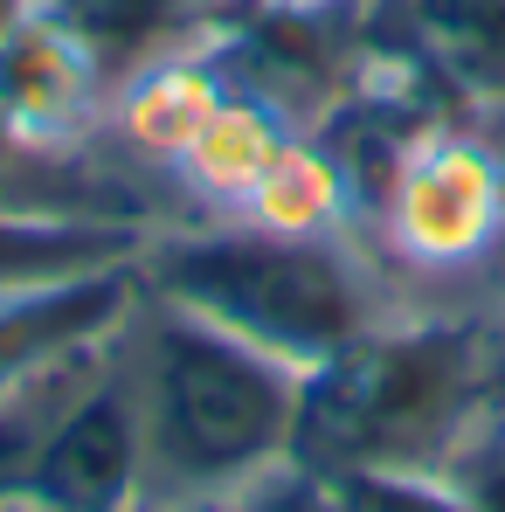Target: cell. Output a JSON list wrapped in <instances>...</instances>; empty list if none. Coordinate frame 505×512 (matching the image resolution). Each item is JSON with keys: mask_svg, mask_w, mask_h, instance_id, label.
Here are the masks:
<instances>
[{"mask_svg": "<svg viewBox=\"0 0 505 512\" xmlns=\"http://www.w3.org/2000/svg\"><path fill=\"white\" fill-rule=\"evenodd\" d=\"M111 333H118V326H111ZM111 333H104V340H111ZM104 340H90V346H77V353H63V360H49L42 374H28L21 388L0 395V506L21 499V485H28V471H35V450L49 443L56 416L70 409V395L90 381V367L104 360Z\"/></svg>", "mask_w": 505, "mask_h": 512, "instance_id": "11", "label": "cell"}, {"mask_svg": "<svg viewBox=\"0 0 505 512\" xmlns=\"http://www.w3.org/2000/svg\"><path fill=\"white\" fill-rule=\"evenodd\" d=\"M471 132L485 139V153H492V167H499V187H505V97L471 104Z\"/></svg>", "mask_w": 505, "mask_h": 512, "instance_id": "13", "label": "cell"}, {"mask_svg": "<svg viewBox=\"0 0 505 512\" xmlns=\"http://www.w3.org/2000/svg\"><path fill=\"white\" fill-rule=\"evenodd\" d=\"M7 7H14V0H0V21H7Z\"/></svg>", "mask_w": 505, "mask_h": 512, "instance_id": "16", "label": "cell"}, {"mask_svg": "<svg viewBox=\"0 0 505 512\" xmlns=\"http://www.w3.org/2000/svg\"><path fill=\"white\" fill-rule=\"evenodd\" d=\"M118 367L146 443V512H222L291 464L305 374L270 360L263 346L139 284L132 312L118 319Z\"/></svg>", "mask_w": 505, "mask_h": 512, "instance_id": "1", "label": "cell"}, {"mask_svg": "<svg viewBox=\"0 0 505 512\" xmlns=\"http://www.w3.org/2000/svg\"><path fill=\"white\" fill-rule=\"evenodd\" d=\"M367 243L388 277H478L505 243V187L471 125H422L367 201Z\"/></svg>", "mask_w": 505, "mask_h": 512, "instance_id": "4", "label": "cell"}, {"mask_svg": "<svg viewBox=\"0 0 505 512\" xmlns=\"http://www.w3.org/2000/svg\"><path fill=\"white\" fill-rule=\"evenodd\" d=\"M139 263H104V270L42 277V284H0V395L21 388L28 374H42L49 360L104 340L146 284Z\"/></svg>", "mask_w": 505, "mask_h": 512, "instance_id": "7", "label": "cell"}, {"mask_svg": "<svg viewBox=\"0 0 505 512\" xmlns=\"http://www.w3.org/2000/svg\"><path fill=\"white\" fill-rule=\"evenodd\" d=\"M505 319L478 312H388L353 346L319 360L298 395L291 464L339 471H416L436 478L464 429L499 402Z\"/></svg>", "mask_w": 505, "mask_h": 512, "instance_id": "2", "label": "cell"}, {"mask_svg": "<svg viewBox=\"0 0 505 512\" xmlns=\"http://www.w3.org/2000/svg\"><path fill=\"white\" fill-rule=\"evenodd\" d=\"M111 70L77 28L14 0L0 21V201L14 173L70 180L90 173L97 125L111 104Z\"/></svg>", "mask_w": 505, "mask_h": 512, "instance_id": "5", "label": "cell"}, {"mask_svg": "<svg viewBox=\"0 0 505 512\" xmlns=\"http://www.w3.org/2000/svg\"><path fill=\"white\" fill-rule=\"evenodd\" d=\"M409 35L471 104L505 97V0H409Z\"/></svg>", "mask_w": 505, "mask_h": 512, "instance_id": "10", "label": "cell"}, {"mask_svg": "<svg viewBox=\"0 0 505 512\" xmlns=\"http://www.w3.org/2000/svg\"><path fill=\"white\" fill-rule=\"evenodd\" d=\"M153 512H208V506H153Z\"/></svg>", "mask_w": 505, "mask_h": 512, "instance_id": "15", "label": "cell"}, {"mask_svg": "<svg viewBox=\"0 0 505 512\" xmlns=\"http://www.w3.org/2000/svg\"><path fill=\"white\" fill-rule=\"evenodd\" d=\"M319 485L333 512H471L443 478H416V471H339Z\"/></svg>", "mask_w": 505, "mask_h": 512, "instance_id": "12", "label": "cell"}, {"mask_svg": "<svg viewBox=\"0 0 505 512\" xmlns=\"http://www.w3.org/2000/svg\"><path fill=\"white\" fill-rule=\"evenodd\" d=\"M471 284H485V298H492V312L505 319V243H499L492 256H485V270H478Z\"/></svg>", "mask_w": 505, "mask_h": 512, "instance_id": "14", "label": "cell"}, {"mask_svg": "<svg viewBox=\"0 0 505 512\" xmlns=\"http://www.w3.org/2000/svg\"><path fill=\"white\" fill-rule=\"evenodd\" d=\"M146 291L201 312L208 326L263 346L270 360L312 374L381 326L395 277L360 229L346 236H277L256 222H173L146 243Z\"/></svg>", "mask_w": 505, "mask_h": 512, "instance_id": "3", "label": "cell"}, {"mask_svg": "<svg viewBox=\"0 0 505 512\" xmlns=\"http://www.w3.org/2000/svg\"><path fill=\"white\" fill-rule=\"evenodd\" d=\"M146 243H153V229H139V222L0 201V284H42V277H77L104 263H139Z\"/></svg>", "mask_w": 505, "mask_h": 512, "instance_id": "8", "label": "cell"}, {"mask_svg": "<svg viewBox=\"0 0 505 512\" xmlns=\"http://www.w3.org/2000/svg\"><path fill=\"white\" fill-rule=\"evenodd\" d=\"M14 512H146V443L118 367V333L104 340V360L90 367V381L56 416L49 443L35 450V471Z\"/></svg>", "mask_w": 505, "mask_h": 512, "instance_id": "6", "label": "cell"}, {"mask_svg": "<svg viewBox=\"0 0 505 512\" xmlns=\"http://www.w3.org/2000/svg\"><path fill=\"white\" fill-rule=\"evenodd\" d=\"M28 7H42L63 28H77L90 49L104 56V70L125 77V70L180 49V42L208 35L229 0H28Z\"/></svg>", "mask_w": 505, "mask_h": 512, "instance_id": "9", "label": "cell"}, {"mask_svg": "<svg viewBox=\"0 0 505 512\" xmlns=\"http://www.w3.org/2000/svg\"><path fill=\"white\" fill-rule=\"evenodd\" d=\"M0 512H14V506H0Z\"/></svg>", "mask_w": 505, "mask_h": 512, "instance_id": "17", "label": "cell"}]
</instances>
